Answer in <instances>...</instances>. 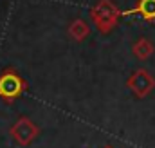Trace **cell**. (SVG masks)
I'll list each match as a JSON object with an SVG mask.
<instances>
[{"label":"cell","mask_w":155,"mask_h":148,"mask_svg":"<svg viewBox=\"0 0 155 148\" xmlns=\"http://www.w3.org/2000/svg\"><path fill=\"white\" fill-rule=\"evenodd\" d=\"M88 35H90V25L83 18H76L69 25V36L72 38L74 42H83Z\"/></svg>","instance_id":"52a82bcc"},{"label":"cell","mask_w":155,"mask_h":148,"mask_svg":"<svg viewBox=\"0 0 155 148\" xmlns=\"http://www.w3.org/2000/svg\"><path fill=\"white\" fill-rule=\"evenodd\" d=\"M153 52H155L153 42L146 36L137 38V40L134 42V45H132V54H134L137 60H141V62L150 60V58L153 56Z\"/></svg>","instance_id":"5b68a950"},{"label":"cell","mask_w":155,"mask_h":148,"mask_svg":"<svg viewBox=\"0 0 155 148\" xmlns=\"http://www.w3.org/2000/svg\"><path fill=\"white\" fill-rule=\"evenodd\" d=\"M126 87L134 92L137 99H144L155 90V78L148 69H137L126 79Z\"/></svg>","instance_id":"3957f363"},{"label":"cell","mask_w":155,"mask_h":148,"mask_svg":"<svg viewBox=\"0 0 155 148\" xmlns=\"http://www.w3.org/2000/svg\"><path fill=\"white\" fill-rule=\"evenodd\" d=\"M121 11L112 0H99L92 9H90V20L97 33L108 35L116 29L117 22L121 18Z\"/></svg>","instance_id":"6da1fadb"},{"label":"cell","mask_w":155,"mask_h":148,"mask_svg":"<svg viewBox=\"0 0 155 148\" xmlns=\"http://www.w3.org/2000/svg\"><path fill=\"white\" fill-rule=\"evenodd\" d=\"M9 134H11V137L15 139L16 145H20V146H27V145H31V143L38 137L40 128H38V125L33 123L29 117L22 116V117H18L16 123L11 126Z\"/></svg>","instance_id":"277c9868"},{"label":"cell","mask_w":155,"mask_h":148,"mask_svg":"<svg viewBox=\"0 0 155 148\" xmlns=\"http://www.w3.org/2000/svg\"><path fill=\"white\" fill-rule=\"evenodd\" d=\"M107 148H110V146H107Z\"/></svg>","instance_id":"ba28073f"},{"label":"cell","mask_w":155,"mask_h":148,"mask_svg":"<svg viewBox=\"0 0 155 148\" xmlns=\"http://www.w3.org/2000/svg\"><path fill=\"white\" fill-rule=\"evenodd\" d=\"M123 15H137L146 22H155V0H137V4Z\"/></svg>","instance_id":"8992f818"},{"label":"cell","mask_w":155,"mask_h":148,"mask_svg":"<svg viewBox=\"0 0 155 148\" xmlns=\"http://www.w3.org/2000/svg\"><path fill=\"white\" fill-rule=\"evenodd\" d=\"M27 90L25 79L15 69H4L0 72V98L7 103L18 99Z\"/></svg>","instance_id":"7a4b0ae2"}]
</instances>
